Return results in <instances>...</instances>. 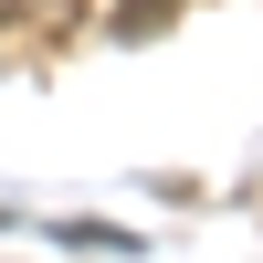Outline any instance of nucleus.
<instances>
[{
    "label": "nucleus",
    "instance_id": "f257e3e1",
    "mask_svg": "<svg viewBox=\"0 0 263 263\" xmlns=\"http://www.w3.org/2000/svg\"><path fill=\"white\" fill-rule=\"evenodd\" d=\"M168 11H179V0H126V11H116V32H158Z\"/></svg>",
    "mask_w": 263,
    "mask_h": 263
}]
</instances>
